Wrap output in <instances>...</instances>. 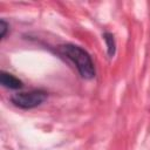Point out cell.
<instances>
[{"instance_id":"6da1fadb","label":"cell","mask_w":150,"mask_h":150,"mask_svg":"<svg viewBox=\"0 0 150 150\" xmlns=\"http://www.w3.org/2000/svg\"><path fill=\"white\" fill-rule=\"evenodd\" d=\"M59 53L75 66L81 77L86 80H91L95 77L96 69L91 56L87 50L74 43H64L59 47Z\"/></svg>"},{"instance_id":"5b68a950","label":"cell","mask_w":150,"mask_h":150,"mask_svg":"<svg viewBox=\"0 0 150 150\" xmlns=\"http://www.w3.org/2000/svg\"><path fill=\"white\" fill-rule=\"evenodd\" d=\"M7 30H8V25H7V22H6L5 20H1V22H0V36H1V40L5 39Z\"/></svg>"},{"instance_id":"3957f363","label":"cell","mask_w":150,"mask_h":150,"mask_svg":"<svg viewBox=\"0 0 150 150\" xmlns=\"http://www.w3.org/2000/svg\"><path fill=\"white\" fill-rule=\"evenodd\" d=\"M0 83L8 89H21L23 87V82L21 80H19L16 76H14L11 73H7L5 70H1L0 73Z\"/></svg>"},{"instance_id":"277c9868","label":"cell","mask_w":150,"mask_h":150,"mask_svg":"<svg viewBox=\"0 0 150 150\" xmlns=\"http://www.w3.org/2000/svg\"><path fill=\"white\" fill-rule=\"evenodd\" d=\"M103 39L105 41V45H107V49H108V55L109 57H112L116 53V42H115V39H114V35L111 33H108L105 32L103 34Z\"/></svg>"},{"instance_id":"7a4b0ae2","label":"cell","mask_w":150,"mask_h":150,"mask_svg":"<svg viewBox=\"0 0 150 150\" xmlns=\"http://www.w3.org/2000/svg\"><path fill=\"white\" fill-rule=\"evenodd\" d=\"M48 97V94L43 89H33L29 91H19L12 95L11 101L15 107L21 109H33L42 104Z\"/></svg>"}]
</instances>
